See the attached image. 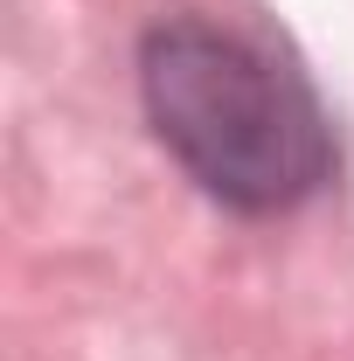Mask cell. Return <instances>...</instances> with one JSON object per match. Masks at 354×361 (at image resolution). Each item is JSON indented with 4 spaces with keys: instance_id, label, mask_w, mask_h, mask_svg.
Returning a JSON list of instances; mask_svg holds the SVG:
<instances>
[{
    "instance_id": "1",
    "label": "cell",
    "mask_w": 354,
    "mask_h": 361,
    "mask_svg": "<svg viewBox=\"0 0 354 361\" xmlns=\"http://www.w3.org/2000/svg\"><path fill=\"white\" fill-rule=\"evenodd\" d=\"M139 97L160 146L229 209L271 216L334 174V139L312 90L229 28H153L139 49Z\"/></svg>"
}]
</instances>
